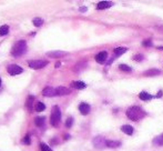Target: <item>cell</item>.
<instances>
[{
	"label": "cell",
	"mask_w": 163,
	"mask_h": 151,
	"mask_svg": "<svg viewBox=\"0 0 163 151\" xmlns=\"http://www.w3.org/2000/svg\"><path fill=\"white\" fill-rule=\"evenodd\" d=\"M159 75H161V71L158 69H150V70L143 72V76H145V77H155Z\"/></svg>",
	"instance_id": "cell-12"
},
{
	"label": "cell",
	"mask_w": 163,
	"mask_h": 151,
	"mask_svg": "<svg viewBox=\"0 0 163 151\" xmlns=\"http://www.w3.org/2000/svg\"><path fill=\"white\" fill-rule=\"evenodd\" d=\"M0 86H1V79H0Z\"/></svg>",
	"instance_id": "cell-35"
},
{
	"label": "cell",
	"mask_w": 163,
	"mask_h": 151,
	"mask_svg": "<svg viewBox=\"0 0 163 151\" xmlns=\"http://www.w3.org/2000/svg\"><path fill=\"white\" fill-rule=\"evenodd\" d=\"M33 99H35V98L32 96H29L28 100H27V108H28V110L29 111L33 110Z\"/></svg>",
	"instance_id": "cell-20"
},
{
	"label": "cell",
	"mask_w": 163,
	"mask_h": 151,
	"mask_svg": "<svg viewBox=\"0 0 163 151\" xmlns=\"http://www.w3.org/2000/svg\"><path fill=\"white\" fill-rule=\"evenodd\" d=\"M45 117H37L35 119V123L36 126L40 127V128H42V127L45 126Z\"/></svg>",
	"instance_id": "cell-18"
},
{
	"label": "cell",
	"mask_w": 163,
	"mask_h": 151,
	"mask_svg": "<svg viewBox=\"0 0 163 151\" xmlns=\"http://www.w3.org/2000/svg\"><path fill=\"white\" fill-rule=\"evenodd\" d=\"M105 139H104L103 137H95L93 139V145L97 148H103V147H105Z\"/></svg>",
	"instance_id": "cell-7"
},
{
	"label": "cell",
	"mask_w": 163,
	"mask_h": 151,
	"mask_svg": "<svg viewBox=\"0 0 163 151\" xmlns=\"http://www.w3.org/2000/svg\"><path fill=\"white\" fill-rule=\"evenodd\" d=\"M159 50H163V47H158Z\"/></svg>",
	"instance_id": "cell-34"
},
{
	"label": "cell",
	"mask_w": 163,
	"mask_h": 151,
	"mask_svg": "<svg viewBox=\"0 0 163 151\" xmlns=\"http://www.w3.org/2000/svg\"><path fill=\"white\" fill-rule=\"evenodd\" d=\"M26 50H27V42L25 40H19L17 41L14 45V47H12L11 55L14 57H20V56H22L25 53Z\"/></svg>",
	"instance_id": "cell-2"
},
{
	"label": "cell",
	"mask_w": 163,
	"mask_h": 151,
	"mask_svg": "<svg viewBox=\"0 0 163 151\" xmlns=\"http://www.w3.org/2000/svg\"><path fill=\"white\" fill-rule=\"evenodd\" d=\"M23 71V69L18 65H11L8 67V72H9L11 76H16V75H20L21 72Z\"/></svg>",
	"instance_id": "cell-5"
},
{
	"label": "cell",
	"mask_w": 163,
	"mask_h": 151,
	"mask_svg": "<svg viewBox=\"0 0 163 151\" xmlns=\"http://www.w3.org/2000/svg\"><path fill=\"white\" fill-rule=\"evenodd\" d=\"M119 68H120L122 71H127V72H130V71H131V68L127 65H120L119 66Z\"/></svg>",
	"instance_id": "cell-26"
},
{
	"label": "cell",
	"mask_w": 163,
	"mask_h": 151,
	"mask_svg": "<svg viewBox=\"0 0 163 151\" xmlns=\"http://www.w3.org/2000/svg\"><path fill=\"white\" fill-rule=\"evenodd\" d=\"M133 59L134 60H137V61H141L142 59H143V56L142 55H135V56H133Z\"/></svg>",
	"instance_id": "cell-29"
},
{
	"label": "cell",
	"mask_w": 163,
	"mask_h": 151,
	"mask_svg": "<svg viewBox=\"0 0 163 151\" xmlns=\"http://www.w3.org/2000/svg\"><path fill=\"white\" fill-rule=\"evenodd\" d=\"M68 53L67 52H64V51H51V52H48L47 56L48 57H51V58H61V57H64V56H67Z\"/></svg>",
	"instance_id": "cell-11"
},
{
	"label": "cell",
	"mask_w": 163,
	"mask_h": 151,
	"mask_svg": "<svg viewBox=\"0 0 163 151\" xmlns=\"http://www.w3.org/2000/svg\"><path fill=\"white\" fill-rule=\"evenodd\" d=\"M42 95L46 97H53V96H57V93H56V89L52 88V87H47L43 89L42 91Z\"/></svg>",
	"instance_id": "cell-9"
},
{
	"label": "cell",
	"mask_w": 163,
	"mask_h": 151,
	"mask_svg": "<svg viewBox=\"0 0 163 151\" xmlns=\"http://www.w3.org/2000/svg\"><path fill=\"white\" fill-rule=\"evenodd\" d=\"M112 6V2H110V1H101L98 4L97 6V8L99 9V10H102V9H107V8H110Z\"/></svg>",
	"instance_id": "cell-14"
},
{
	"label": "cell",
	"mask_w": 163,
	"mask_h": 151,
	"mask_svg": "<svg viewBox=\"0 0 163 151\" xmlns=\"http://www.w3.org/2000/svg\"><path fill=\"white\" fill-rule=\"evenodd\" d=\"M56 93H57V96H67L70 93V89L65 88V87H58V88H56Z\"/></svg>",
	"instance_id": "cell-10"
},
{
	"label": "cell",
	"mask_w": 163,
	"mask_h": 151,
	"mask_svg": "<svg viewBox=\"0 0 163 151\" xmlns=\"http://www.w3.org/2000/svg\"><path fill=\"white\" fill-rule=\"evenodd\" d=\"M46 109V106H45V103H42V102H37L36 103V106H35V110L36 111H38V112H41V111H43Z\"/></svg>",
	"instance_id": "cell-21"
},
{
	"label": "cell",
	"mask_w": 163,
	"mask_h": 151,
	"mask_svg": "<svg viewBox=\"0 0 163 151\" xmlns=\"http://www.w3.org/2000/svg\"><path fill=\"white\" fill-rule=\"evenodd\" d=\"M121 130H122V132H123V133H125V135L131 136V135L133 133V127L129 126V125H125V126L121 127Z\"/></svg>",
	"instance_id": "cell-16"
},
{
	"label": "cell",
	"mask_w": 163,
	"mask_h": 151,
	"mask_svg": "<svg viewBox=\"0 0 163 151\" xmlns=\"http://www.w3.org/2000/svg\"><path fill=\"white\" fill-rule=\"evenodd\" d=\"M121 146L120 141H114V140H107L105 141V147L108 148H118Z\"/></svg>",
	"instance_id": "cell-13"
},
{
	"label": "cell",
	"mask_w": 163,
	"mask_h": 151,
	"mask_svg": "<svg viewBox=\"0 0 163 151\" xmlns=\"http://www.w3.org/2000/svg\"><path fill=\"white\" fill-rule=\"evenodd\" d=\"M72 87L73 88H75V89H79V90H82V89H84L85 88V83L84 82H82V81H73L72 83Z\"/></svg>",
	"instance_id": "cell-17"
},
{
	"label": "cell",
	"mask_w": 163,
	"mask_h": 151,
	"mask_svg": "<svg viewBox=\"0 0 163 151\" xmlns=\"http://www.w3.org/2000/svg\"><path fill=\"white\" fill-rule=\"evenodd\" d=\"M9 32V27L8 26H1L0 27V36H5Z\"/></svg>",
	"instance_id": "cell-23"
},
{
	"label": "cell",
	"mask_w": 163,
	"mask_h": 151,
	"mask_svg": "<svg viewBox=\"0 0 163 151\" xmlns=\"http://www.w3.org/2000/svg\"><path fill=\"white\" fill-rule=\"evenodd\" d=\"M128 51V49L127 48H123V47H118V48H115L114 49V53H115V56H121L123 55V53H125Z\"/></svg>",
	"instance_id": "cell-19"
},
{
	"label": "cell",
	"mask_w": 163,
	"mask_h": 151,
	"mask_svg": "<svg viewBox=\"0 0 163 151\" xmlns=\"http://www.w3.org/2000/svg\"><path fill=\"white\" fill-rule=\"evenodd\" d=\"M32 24H33L36 27H40V26L43 24V20H42V19H40V18H35V19L32 20Z\"/></svg>",
	"instance_id": "cell-24"
},
{
	"label": "cell",
	"mask_w": 163,
	"mask_h": 151,
	"mask_svg": "<svg viewBox=\"0 0 163 151\" xmlns=\"http://www.w3.org/2000/svg\"><path fill=\"white\" fill-rule=\"evenodd\" d=\"M161 96H162V91H159V93L155 97H154V98H160Z\"/></svg>",
	"instance_id": "cell-31"
},
{
	"label": "cell",
	"mask_w": 163,
	"mask_h": 151,
	"mask_svg": "<svg viewBox=\"0 0 163 151\" xmlns=\"http://www.w3.org/2000/svg\"><path fill=\"white\" fill-rule=\"evenodd\" d=\"M107 59H108V52L107 51H101L95 56V61L98 63H104Z\"/></svg>",
	"instance_id": "cell-6"
},
{
	"label": "cell",
	"mask_w": 163,
	"mask_h": 151,
	"mask_svg": "<svg viewBox=\"0 0 163 151\" xmlns=\"http://www.w3.org/2000/svg\"><path fill=\"white\" fill-rule=\"evenodd\" d=\"M40 149L41 151H52V149L49 146H47L46 143H40Z\"/></svg>",
	"instance_id": "cell-25"
},
{
	"label": "cell",
	"mask_w": 163,
	"mask_h": 151,
	"mask_svg": "<svg viewBox=\"0 0 163 151\" xmlns=\"http://www.w3.org/2000/svg\"><path fill=\"white\" fill-rule=\"evenodd\" d=\"M80 11H87V8H85V7H81V8H80Z\"/></svg>",
	"instance_id": "cell-32"
},
{
	"label": "cell",
	"mask_w": 163,
	"mask_h": 151,
	"mask_svg": "<svg viewBox=\"0 0 163 151\" xmlns=\"http://www.w3.org/2000/svg\"><path fill=\"white\" fill-rule=\"evenodd\" d=\"M22 142H23L25 145H30V136H29V135H27V136L23 138Z\"/></svg>",
	"instance_id": "cell-28"
},
{
	"label": "cell",
	"mask_w": 163,
	"mask_h": 151,
	"mask_svg": "<svg viewBox=\"0 0 163 151\" xmlns=\"http://www.w3.org/2000/svg\"><path fill=\"white\" fill-rule=\"evenodd\" d=\"M127 116L130 120L132 121H139L141 119H143L144 117L147 116V113L144 112V110H142L140 107L133 106L131 108H129L127 111Z\"/></svg>",
	"instance_id": "cell-1"
},
{
	"label": "cell",
	"mask_w": 163,
	"mask_h": 151,
	"mask_svg": "<svg viewBox=\"0 0 163 151\" xmlns=\"http://www.w3.org/2000/svg\"><path fill=\"white\" fill-rule=\"evenodd\" d=\"M139 98H140L141 100H143V101H148V100H151V99L154 98V97L152 96V95H149L148 92H145V91H142V92H140Z\"/></svg>",
	"instance_id": "cell-15"
},
{
	"label": "cell",
	"mask_w": 163,
	"mask_h": 151,
	"mask_svg": "<svg viewBox=\"0 0 163 151\" xmlns=\"http://www.w3.org/2000/svg\"><path fill=\"white\" fill-rule=\"evenodd\" d=\"M142 45L145 46V47H150V46H152V42H151V40H144L142 42Z\"/></svg>",
	"instance_id": "cell-30"
},
{
	"label": "cell",
	"mask_w": 163,
	"mask_h": 151,
	"mask_svg": "<svg viewBox=\"0 0 163 151\" xmlns=\"http://www.w3.org/2000/svg\"><path fill=\"white\" fill-rule=\"evenodd\" d=\"M90 109H91V107H90V105H88V103H84V102L80 103L79 111L81 112V115H83V116L88 115V113L90 112Z\"/></svg>",
	"instance_id": "cell-8"
},
{
	"label": "cell",
	"mask_w": 163,
	"mask_h": 151,
	"mask_svg": "<svg viewBox=\"0 0 163 151\" xmlns=\"http://www.w3.org/2000/svg\"><path fill=\"white\" fill-rule=\"evenodd\" d=\"M153 143L154 145H157V146H163V133L162 135H160V136H158L154 139Z\"/></svg>",
	"instance_id": "cell-22"
},
{
	"label": "cell",
	"mask_w": 163,
	"mask_h": 151,
	"mask_svg": "<svg viewBox=\"0 0 163 151\" xmlns=\"http://www.w3.org/2000/svg\"><path fill=\"white\" fill-rule=\"evenodd\" d=\"M60 120H61V111H60V108L58 106H54L52 108V111H51V116H50V122L53 127H58L60 123Z\"/></svg>",
	"instance_id": "cell-3"
},
{
	"label": "cell",
	"mask_w": 163,
	"mask_h": 151,
	"mask_svg": "<svg viewBox=\"0 0 163 151\" xmlns=\"http://www.w3.org/2000/svg\"><path fill=\"white\" fill-rule=\"evenodd\" d=\"M58 67H60V62H57V63H56V68H58Z\"/></svg>",
	"instance_id": "cell-33"
},
{
	"label": "cell",
	"mask_w": 163,
	"mask_h": 151,
	"mask_svg": "<svg viewBox=\"0 0 163 151\" xmlns=\"http://www.w3.org/2000/svg\"><path fill=\"white\" fill-rule=\"evenodd\" d=\"M72 123H73V118H68L67 119V122H65V126H67V128H71L72 127Z\"/></svg>",
	"instance_id": "cell-27"
},
{
	"label": "cell",
	"mask_w": 163,
	"mask_h": 151,
	"mask_svg": "<svg viewBox=\"0 0 163 151\" xmlns=\"http://www.w3.org/2000/svg\"><path fill=\"white\" fill-rule=\"evenodd\" d=\"M28 65L30 68L32 69H42L45 68L46 66L48 65V61L47 60H31L28 61Z\"/></svg>",
	"instance_id": "cell-4"
}]
</instances>
